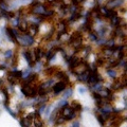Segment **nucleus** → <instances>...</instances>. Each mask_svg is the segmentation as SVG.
I'll return each instance as SVG.
<instances>
[{"mask_svg":"<svg viewBox=\"0 0 127 127\" xmlns=\"http://www.w3.org/2000/svg\"><path fill=\"white\" fill-rule=\"evenodd\" d=\"M66 87H67V85L65 84V83H63V82L59 81L58 83H56V84H54V85H53L52 90H53L54 94H55V95H57L58 93H61L62 91L65 90V89H66Z\"/></svg>","mask_w":127,"mask_h":127,"instance_id":"1","label":"nucleus"},{"mask_svg":"<svg viewBox=\"0 0 127 127\" xmlns=\"http://www.w3.org/2000/svg\"><path fill=\"white\" fill-rule=\"evenodd\" d=\"M123 3H124V0H109V1L107 2L106 7L108 10H114L120 5H122Z\"/></svg>","mask_w":127,"mask_h":127,"instance_id":"2","label":"nucleus"},{"mask_svg":"<svg viewBox=\"0 0 127 127\" xmlns=\"http://www.w3.org/2000/svg\"><path fill=\"white\" fill-rule=\"evenodd\" d=\"M107 73H108V75H109L111 78H117V72H116V71H114L113 69L109 68L108 70H107Z\"/></svg>","mask_w":127,"mask_h":127,"instance_id":"3","label":"nucleus"},{"mask_svg":"<svg viewBox=\"0 0 127 127\" xmlns=\"http://www.w3.org/2000/svg\"><path fill=\"white\" fill-rule=\"evenodd\" d=\"M12 54H13L12 50H7L6 52H5V56H6V57H12Z\"/></svg>","mask_w":127,"mask_h":127,"instance_id":"4","label":"nucleus"},{"mask_svg":"<svg viewBox=\"0 0 127 127\" xmlns=\"http://www.w3.org/2000/svg\"><path fill=\"white\" fill-rule=\"evenodd\" d=\"M55 1H56V0H47V2L48 3H51V4H54Z\"/></svg>","mask_w":127,"mask_h":127,"instance_id":"5","label":"nucleus"},{"mask_svg":"<svg viewBox=\"0 0 127 127\" xmlns=\"http://www.w3.org/2000/svg\"><path fill=\"white\" fill-rule=\"evenodd\" d=\"M85 0H76V3L78 4V3H82V2H84Z\"/></svg>","mask_w":127,"mask_h":127,"instance_id":"6","label":"nucleus"},{"mask_svg":"<svg viewBox=\"0 0 127 127\" xmlns=\"http://www.w3.org/2000/svg\"><path fill=\"white\" fill-rule=\"evenodd\" d=\"M5 0H0V4H2V3H4Z\"/></svg>","mask_w":127,"mask_h":127,"instance_id":"7","label":"nucleus"}]
</instances>
